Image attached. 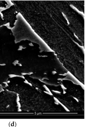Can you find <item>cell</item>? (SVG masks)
I'll use <instances>...</instances> for the list:
<instances>
[{
  "instance_id": "1",
  "label": "cell",
  "mask_w": 87,
  "mask_h": 127,
  "mask_svg": "<svg viewBox=\"0 0 87 127\" xmlns=\"http://www.w3.org/2000/svg\"><path fill=\"white\" fill-rule=\"evenodd\" d=\"M20 109L22 111L38 113H63L65 108L53 96L35 90L19 94Z\"/></svg>"
},
{
  "instance_id": "2",
  "label": "cell",
  "mask_w": 87,
  "mask_h": 127,
  "mask_svg": "<svg viewBox=\"0 0 87 127\" xmlns=\"http://www.w3.org/2000/svg\"><path fill=\"white\" fill-rule=\"evenodd\" d=\"M53 95L69 111L74 112L85 111V103L79 102L76 99L69 94L53 93Z\"/></svg>"
},
{
  "instance_id": "3",
  "label": "cell",
  "mask_w": 87,
  "mask_h": 127,
  "mask_svg": "<svg viewBox=\"0 0 87 127\" xmlns=\"http://www.w3.org/2000/svg\"><path fill=\"white\" fill-rule=\"evenodd\" d=\"M18 110L17 96L16 94L5 93L0 95V112H17Z\"/></svg>"
},
{
  "instance_id": "4",
  "label": "cell",
  "mask_w": 87,
  "mask_h": 127,
  "mask_svg": "<svg viewBox=\"0 0 87 127\" xmlns=\"http://www.w3.org/2000/svg\"><path fill=\"white\" fill-rule=\"evenodd\" d=\"M19 12L14 5L11 6L10 8L3 10L1 12L4 24L9 23L11 28L15 26V24L17 20V16Z\"/></svg>"
},
{
  "instance_id": "5",
  "label": "cell",
  "mask_w": 87,
  "mask_h": 127,
  "mask_svg": "<svg viewBox=\"0 0 87 127\" xmlns=\"http://www.w3.org/2000/svg\"><path fill=\"white\" fill-rule=\"evenodd\" d=\"M8 5V3L6 1L0 0V8H6Z\"/></svg>"
},
{
  "instance_id": "6",
  "label": "cell",
  "mask_w": 87,
  "mask_h": 127,
  "mask_svg": "<svg viewBox=\"0 0 87 127\" xmlns=\"http://www.w3.org/2000/svg\"><path fill=\"white\" fill-rule=\"evenodd\" d=\"M4 25V22H3V20L2 17V15L0 13V26Z\"/></svg>"
}]
</instances>
